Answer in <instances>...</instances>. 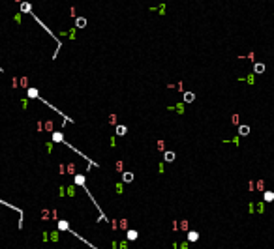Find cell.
<instances>
[{
  "mask_svg": "<svg viewBox=\"0 0 274 249\" xmlns=\"http://www.w3.org/2000/svg\"><path fill=\"white\" fill-rule=\"evenodd\" d=\"M173 157H175V156H173L171 152H167V154H165V159H167V161H173Z\"/></svg>",
  "mask_w": 274,
  "mask_h": 249,
  "instance_id": "cell-10",
  "label": "cell"
},
{
  "mask_svg": "<svg viewBox=\"0 0 274 249\" xmlns=\"http://www.w3.org/2000/svg\"><path fill=\"white\" fill-rule=\"evenodd\" d=\"M188 238H190V240H197V232H190Z\"/></svg>",
  "mask_w": 274,
  "mask_h": 249,
  "instance_id": "cell-9",
  "label": "cell"
},
{
  "mask_svg": "<svg viewBox=\"0 0 274 249\" xmlns=\"http://www.w3.org/2000/svg\"><path fill=\"white\" fill-rule=\"evenodd\" d=\"M77 26H85V19H79V21H77Z\"/></svg>",
  "mask_w": 274,
  "mask_h": 249,
  "instance_id": "cell-13",
  "label": "cell"
},
{
  "mask_svg": "<svg viewBox=\"0 0 274 249\" xmlns=\"http://www.w3.org/2000/svg\"><path fill=\"white\" fill-rule=\"evenodd\" d=\"M117 133H118V135H124V133H126V128H124V126H118V128H117Z\"/></svg>",
  "mask_w": 274,
  "mask_h": 249,
  "instance_id": "cell-6",
  "label": "cell"
},
{
  "mask_svg": "<svg viewBox=\"0 0 274 249\" xmlns=\"http://www.w3.org/2000/svg\"><path fill=\"white\" fill-rule=\"evenodd\" d=\"M43 219H57V212L55 210H43Z\"/></svg>",
  "mask_w": 274,
  "mask_h": 249,
  "instance_id": "cell-3",
  "label": "cell"
},
{
  "mask_svg": "<svg viewBox=\"0 0 274 249\" xmlns=\"http://www.w3.org/2000/svg\"><path fill=\"white\" fill-rule=\"evenodd\" d=\"M184 99H186V101H192V99H193V94H186Z\"/></svg>",
  "mask_w": 274,
  "mask_h": 249,
  "instance_id": "cell-11",
  "label": "cell"
},
{
  "mask_svg": "<svg viewBox=\"0 0 274 249\" xmlns=\"http://www.w3.org/2000/svg\"><path fill=\"white\" fill-rule=\"evenodd\" d=\"M248 133H250L248 126H240V135H248Z\"/></svg>",
  "mask_w": 274,
  "mask_h": 249,
  "instance_id": "cell-5",
  "label": "cell"
},
{
  "mask_svg": "<svg viewBox=\"0 0 274 249\" xmlns=\"http://www.w3.org/2000/svg\"><path fill=\"white\" fill-rule=\"evenodd\" d=\"M272 199H274V193H272V191H267V193H265V200H267V202H271Z\"/></svg>",
  "mask_w": 274,
  "mask_h": 249,
  "instance_id": "cell-4",
  "label": "cell"
},
{
  "mask_svg": "<svg viewBox=\"0 0 274 249\" xmlns=\"http://www.w3.org/2000/svg\"><path fill=\"white\" fill-rule=\"evenodd\" d=\"M128 238H130V240L137 238V232H135V230H130V232H128Z\"/></svg>",
  "mask_w": 274,
  "mask_h": 249,
  "instance_id": "cell-7",
  "label": "cell"
},
{
  "mask_svg": "<svg viewBox=\"0 0 274 249\" xmlns=\"http://www.w3.org/2000/svg\"><path fill=\"white\" fill-rule=\"evenodd\" d=\"M60 172H75V165L73 163H68V165H60Z\"/></svg>",
  "mask_w": 274,
  "mask_h": 249,
  "instance_id": "cell-2",
  "label": "cell"
},
{
  "mask_svg": "<svg viewBox=\"0 0 274 249\" xmlns=\"http://www.w3.org/2000/svg\"><path fill=\"white\" fill-rule=\"evenodd\" d=\"M263 69H265V66H263V64H255V71H257V73H261Z\"/></svg>",
  "mask_w": 274,
  "mask_h": 249,
  "instance_id": "cell-8",
  "label": "cell"
},
{
  "mask_svg": "<svg viewBox=\"0 0 274 249\" xmlns=\"http://www.w3.org/2000/svg\"><path fill=\"white\" fill-rule=\"evenodd\" d=\"M43 240H47V242H57L58 232H45V234H43Z\"/></svg>",
  "mask_w": 274,
  "mask_h": 249,
  "instance_id": "cell-1",
  "label": "cell"
},
{
  "mask_svg": "<svg viewBox=\"0 0 274 249\" xmlns=\"http://www.w3.org/2000/svg\"><path fill=\"white\" fill-rule=\"evenodd\" d=\"M132 178H133V176L130 174V172H126V174H124V180H126V182H130V180H132Z\"/></svg>",
  "mask_w": 274,
  "mask_h": 249,
  "instance_id": "cell-12",
  "label": "cell"
}]
</instances>
